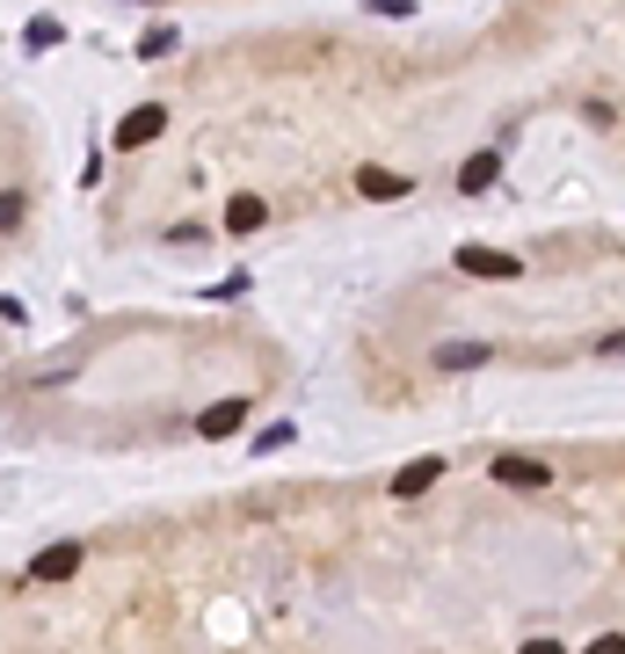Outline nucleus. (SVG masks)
Returning <instances> with one entry per match:
<instances>
[{
  "label": "nucleus",
  "mask_w": 625,
  "mask_h": 654,
  "mask_svg": "<svg viewBox=\"0 0 625 654\" xmlns=\"http://www.w3.org/2000/svg\"><path fill=\"white\" fill-rule=\"evenodd\" d=\"M495 175H502V160H495V154H473L466 168H458V190H466V197H480L487 182H495Z\"/></svg>",
  "instance_id": "obj_10"
},
{
  "label": "nucleus",
  "mask_w": 625,
  "mask_h": 654,
  "mask_svg": "<svg viewBox=\"0 0 625 654\" xmlns=\"http://www.w3.org/2000/svg\"><path fill=\"white\" fill-rule=\"evenodd\" d=\"M444 481V458H407L393 473V502H415V495H430V487Z\"/></svg>",
  "instance_id": "obj_4"
},
{
  "label": "nucleus",
  "mask_w": 625,
  "mask_h": 654,
  "mask_svg": "<svg viewBox=\"0 0 625 654\" xmlns=\"http://www.w3.org/2000/svg\"><path fill=\"white\" fill-rule=\"evenodd\" d=\"M371 15H415V0H364Z\"/></svg>",
  "instance_id": "obj_13"
},
{
  "label": "nucleus",
  "mask_w": 625,
  "mask_h": 654,
  "mask_svg": "<svg viewBox=\"0 0 625 654\" xmlns=\"http://www.w3.org/2000/svg\"><path fill=\"white\" fill-rule=\"evenodd\" d=\"M517 654H568V647H560V640H545V633H539V640H523Z\"/></svg>",
  "instance_id": "obj_15"
},
{
  "label": "nucleus",
  "mask_w": 625,
  "mask_h": 654,
  "mask_svg": "<svg viewBox=\"0 0 625 654\" xmlns=\"http://www.w3.org/2000/svg\"><path fill=\"white\" fill-rule=\"evenodd\" d=\"M458 270H466V276H517L523 262L502 255V247H458Z\"/></svg>",
  "instance_id": "obj_5"
},
{
  "label": "nucleus",
  "mask_w": 625,
  "mask_h": 654,
  "mask_svg": "<svg viewBox=\"0 0 625 654\" xmlns=\"http://www.w3.org/2000/svg\"><path fill=\"white\" fill-rule=\"evenodd\" d=\"M582 654H625V633H604V640H590Z\"/></svg>",
  "instance_id": "obj_14"
},
{
  "label": "nucleus",
  "mask_w": 625,
  "mask_h": 654,
  "mask_svg": "<svg viewBox=\"0 0 625 654\" xmlns=\"http://www.w3.org/2000/svg\"><path fill=\"white\" fill-rule=\"evenodd\" d=\"M59 36H66V30H59V22H52V15H36V22H30V30H22V44H59Z\"/></svg>",
  "instance_id": "obj_11"
},
{
  "label": "nucleus",
  "mask_w": 625,
  "mask_h": 654,
  "mask_svg": "<svg viewBox=\"0 0 625 654\" xmlns=\"http://www.w3.org/2000/svg\"><path fill=\"white\" fill-rule=\"evenodd\" d=\"M160 131H168V109H160V103H146V109H131V117H117V146H124V154L153 146Z\"/></svg>",
  "instance_id": "obj_1"
},
{
  "label": "nucleus",
  "mask_w": 625,
  "mask_h": 654,
  "mask_svg": "<svg viewBox=\"0 0 625 654\" xmlns=\"http://www.w3.org/2000/svg\"><path fill=\"white\" fill-rule=\"evenodd\" d=\"M241 422H247V400H241V393L197 414V430H204V436H233V430H241Z\"/></svg>",
  "instance_id": "obj_7"
},
{
  "label": "nucleus",
  "mask_w": 625,
  "mask_h": 654,
  "mask_svg": "<svg viewBox=\"0 0 625 654\" xmlns=\"http://www.w3.org/2000/svg\"><path fill=\"white\" fill-rule=\"evenodd\" d=\"M22 574H30V582H66V574H81V546L66 538V546L30 552V568H22Z\"/></svg>",
  "instance_id": "obj_2"
},
{
  "label": "nucleus",
  "mask_w": 625,
  "mask_h": 654,
  "mask_svg": "<svg viewBox=\"0 0 625 654\" xmlns=\"http://www.w3.org/2000/svg\"><path fill=\"white\" fill-rule=\"evenodd\" d=\"M357 190L379 197V204H393V197H407L415 182H407V175H393V168H364V175H357Z\"/></svg>",
  "instance_id": "obj_9"
},
{
  "label": "nucleus",
  "mask_w": 625,
  "mask_h": 654,
  "mask_svg": "<svg viewBox=\"0 0 625 654\" xmlns=\"http://www.w3.org/2000/svg\"><path fill=\"white\" fill-rule=\"evenodd\" d=\"M487 357H495L487 342H436V371H480Z\"/></svg>",
  "instance_id": "obj_8"
},
{
  "label": "nucleus",
  "mask_w": 625,
  "mask_h": 654,
  "mask_svg": "<svg viewBox=\"0 0 625 654\" xmlns=\"http://www.w3.org/2000/svg\"><path fill=\"white\" fill-rule=\"evenodd\" d=\"M487 473L502 487H523V495H531V487H553V465H539V458H487Z\"/></svg>",
  "instance_id": "obj_3"
},
{
  "label": "nucleus",
  "mask_w": 625,
  "mask_h": 654,
  "mask_svg": "<svg viewBox=\"0 0 625 654\" xmlns=\"http://www.w3.org/2000/svg\"><path fill=\"white\" fill-rule=\"evenodd\" d=\"M168 52H174V30H153V36L139 44V59H168Z\"/></svg>",
  "instance_id": "obj_12"
},
{
  "label": "nucleus",
  "mask_w": 625,
  "mask_h": 654,
  "mask_svg": "<svg viewBox=\"0 0 625 654\" xmlns=\"http://www.w3.org/2000/svg\"><path fill=\"white\" fill-rule=\"evenodd\" d=\"M262 225H269V204H262L255 190H241L226 204V233H262Z\"/></svg>",
  "instance_id": "obj_6"
},
{
  "label": "nucleus",
  "mask_w": 625,
  "mask_h": 654,
  "mask_svg": "<svg viewBox=\"0 0 625 654\" xmlns=\"http://www.w3.org/2000/svg\"><path fill=\"white\" fill-rule=\"evenodd\" d=\"M146 8H153V0H146Z\"/></svg>",
  "instance_id": "obj_16"
}]
</instances>
